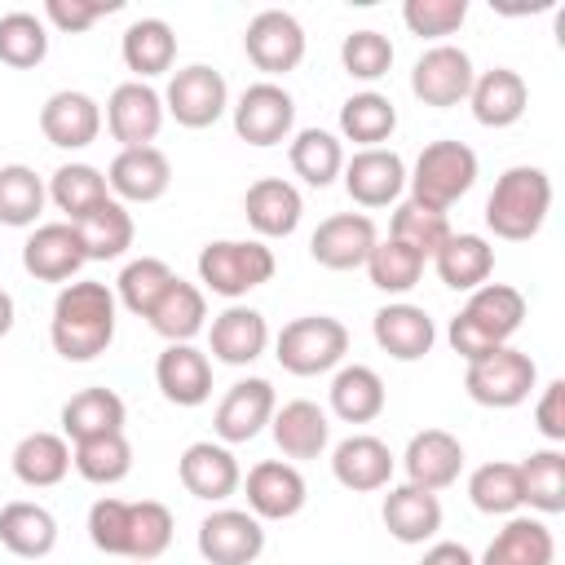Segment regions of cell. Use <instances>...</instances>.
<instances>
[{
  "label": "cell",
  "instance_id": "obj_21",
  "mask_svg": "<svg viewBox=\"0 0 565 565\" xmlns=\"http://www.w3.org/2000/svg\"><path fill=\"white\" fill-rule=\"evenodd\" d=\"M106 185H110V199L119 203H154L172 185V163L159 146L119 150L106 168Z\"/></svg>",
  "mask_w": 565,
  "mask_h": 565
},
{
  "label": "cell",
  "instance_id": "obj_19",
  "mask_svg": "<svg viewBox=\"0 0 565 565\" xmlns=\"http://www.w3.org/2000/svg\"><path fill=\"white\" fill-rule=\"evenodd\" d=\"M344 190L358 207H388L402 199L406 190V163L397 150H358L353 159H344Z\"/></svg>",
  "mask_w": 565,
  "mask_h": 565
},
{
  "label": "cell",
  "instance_id": "obj_4",
  "mask_svg": "<svg viewBox=\"0 0 565 565\" xmlns=\"http://www.w3.org/2000/svg\"><path fill=\"white\" fill-rule=\"evenodd\" d=\"M547 212H552V177L534 163H516L494 181L486 199V230L503 243H525L543 230Z\"/></svg>",
  "mask_w": 565,
  "mask_h": 565
},
{
  "label": "cell",
  "instance_id": "obj_54",
  "mask_svg": "<svg viewBox=\"0 0 565 565\" xmlns=\"http://www.w3.org/2000/svg\"><path fill=\"white\" fill-rule=\"evenodd\" d=\"M119 9H124V0H44V18L66 35H79Z\"/></svg>",
  "mask_w": 565,
  "mask_h": 565
},
{
  "label": "cell",
  "instance_id": "obj_16",
  "mask_svg": "<svg viewBox=\"0 0 565 565\" xmlns=\"http://www.w3.org/2000/svg\"><path fill=\"white\" fill-rule=\"evenodd\" d=\"M106 128L119 141V150L154 146V137L163 128V97L141 79L119 84L110 93V102H106Z\"/></svg>",
  "mask_w": 565,
  "mask_h": 565
},
{
  "label": "cell",
  "instance_id": "obj_43",
  "mask_svg": "<svg viewBox=\"0 0 565 565\" xmlns=\"http://www.w3.org/2000/svg\"><path fill=\"white\" fill-rule=\"evenodd\" d=\"M516 468H521L525 503H530L534 512H543V516L565 512V450H561V446L530 450Z\"/></svg>",
  "mask_w": 565,
  "mask_h": 565
},
{
  "label": "cell",
  "instance_id": "obj_47",
  "mask_svg": "<svg viewBox=\"0 0 565 565\" xmlns=\"http://www.w3.org/2000/svg\"><path fill=\"white\" fill-rule=\"evenodd\" d=\"M71 468L93 481V486H115L132 472V441L124 433H106V437H88V441H75L71 450Z\"/></svg>",
  "mask_w": 565,
  "mask_h": 565
},
{
  "label": "cell",
  "instance_id": "obj_26",
  "mask_svg": "<svg viewBox=\"0 0 565 565\" xmlns=\"http://www.w3.org/2000/svg\"><path fill=\"white\" fill-rule=\"evenodd\" d=\"M468 106H472V119L481 128H512L530 106V88L512 66H490L472 79Z\"/></svg>",
  "mask_w": 565,
  "mask_h": 565
},
{
  "label": "cell",
  "instance_id": "obj_25",
  "mask_svg": "<svg viewBox=\"0 0 565 565\" xmlns=\"http://www.w3.org/2000/svg\"><path fill=\"white\" fill-rule=\"evenodd\" d=\"M393 450L380 441V437H371V433H353V437H344L335 450H331V472H335V481L344 486V490H353V494H371V490H384L388 481H393Z\"/></svg>",
  "mask_w": 565,
  "mask_h": 565
},
{
  "label": "cell",
  "instance_id": "obj_9",
  "mask_svg": "<svg viewBox=\"0 0 565 565\" xmlns=\"http://www.w3.org/2000/svg\"><path fill=\"white\" fill-rule=\"evenodd\" d=\"M230 110H234V132H238V141L260 146V150L287 141L291 128H296V102H291V93H287L282 84H274V79L247 84Z\"/></svg>",
  "mask_w": 565,
  "mask_h": 565
},
{
  "label": "cell",
  "instance_id": "obj_39",
  "mask_svg": "<svg viewBox=\"0 0 565 565\" xmlns=\"http://www.w3.org/2000/svg\"><path fill=\"white\" fill-rule=\"evenodd\" d=\"M13 477L31 490H49L71 472V446L62 433H26L13 446Z\"/></svg>",
  "mask_w": 565,
  "mask_h": 565
},
{
  "label": "cell",
  "instance_id": "obj_8",
  "mask_svg": "<svg viewBox=\"0 0 565 565\" xmlns=\"http://www.w3.org/2000/svg\"><path fill=\"white\" fill-rule=\"evenodd\" d=\"M534 384H539L534 358L521 353V349H512V344H503V349H494V353L468 362V371H463L468 397H472L477 406H490V411H512V406H521V402L534 393Z\"/></svg>",
  "mask_w": 565,
  "mask_h": 565
},
{
  "label": "cell",
  "instance_id": "obj_37",
  "mask_svg": "<svg viewBox=\"0 0 565 565\" xmlns=\"http://www.w3.org/2000/svg\"><path fill=\"white\" fill-rule=\"evenodd\" d=\"M150 331L163 335L168 344H190L203 327H207V300H203V287L185 282V278H172V287L163 291V300L150 309Z\"/></svg>",
  "mask_w": 565,
  "mask_h": 565
},
{
  "label": "cell",
  "instance_id": "obj_48",
  "mask_svg": "<svg viewBox=\"0 0 565 565\" xmlns=\"http://www.w3.org/2000/svg\"><path fill=\"white\" fill-rule=\"evenodd\" d=\"M44 199H49V190L35 177V168H26V163L0 168V225H9V230L35 225L44 212Z\"/></svg>",
  "mask_w": 565,
  "mask_h": 565
},
{
  "label": "cell",
  "instance_id": "obj_28",
  "mask_svg": "<svg viewBox=\"0 0 565 565\" xmlns=\"http://www.w3.org/2000/svg\"><path fill=\"white\" fill-rule=\"evenodd\" d=\"M243 212H247V225L260 234V238H287L296 234L300 216H305V203H300V190L282 177H260L247 185L243 194Z\"/></svg>",
  "mask_w": 565,
  "mask_h": 565
},
{
  "label": "cell",
  "instance_id": "obj_7",
  "mask_svg": "<svg viewBox=\"0 0 565 565\" xmlns=\"http://www.w3.org/2000/svg\"><path fill=\"white\" fill-rule=\"evenodd\" d=\"M344 353H349V327L331 313L291 318L274 340V358L291 375H327L344 362Z\"/></svg>",
  "mask_w": 565,
  "mask_h": 565
},
{
  "label": "cell",
  "instance_id": "obj_38",
  "mask_svg": "<svg viewBox=\"0 0 565 565\" xmlns=\"http://www.w3.org/2000/svg\"><path fill=\"white\" fill-rule=\"evenodd\" d=\"M327 393H331L335 419H344V424H371V419H380V411H384V402H388L380 371H371V366H362V362L340 366V371L331 375V388H327Z\"/></svg>",
  "mask_w": 565,
  "mask_h": 565
},
{
  "label": "cell",
  "instance_id": "obj_27",
  "mask_svg": "<svg viewBox=\"0 0 565 565\" xmlns=\"http://www.w3.org/2000/svg\"><path fill=\"white\" fill-rule=\"evenodd\" d=\"M207 344H212V358L225 362V366H247L265 353L269 344V322L260 309L252 305H230L212 318V331H207Z\"/></svg>",
  "mask_w": 565,
  "mask_h": 565
},
{
  "label": "cell",
  "instance_id": "obj_1",
  "mask_svg": "<svg viewBox=\"0 0 565 565\" xmlns=\"http://www.w3.org/2000/svg\"><path fill=\"white\" fill-rule=\"evenodd\" d=\"M115 313H119V300L106 282H93V278L66 282L53 300L49 340L66 362H93L115 340Z\"/></svg>",
  "mask_w": 565,
  "mask_h": 565
},
{
  "label": "cell",
  "instance_id": "obj_2",
  "mask_svg": "<svg viewBox=\"0 0 565 565\" xmlns=\"http://www.w3.org/2000/svg\"><path fill=\"white\" fill-rule=\"evenodd\" d=\"M88 539L106 556H128L137 565H150L172 543V512L159 499H97L88 508Z\"/></svg>",
  "mask_w": 565,
  "mask_h": 565
},
{
  "label": "cell",
  "instance_id": "obj_20",
  "mask_svg": "<svg viewBox=\"0 0 565 565\" xmlns=\"http://www.w3.org/2000/svg\"><path fill=\"white\" fill-rule=\"evenodd\" d=\"M177 477H181L185 494H194L203 503H221L243 486L238 459L221 441H190L181 450V459H177Z\"/></svg>",
  "mask_w": 565,
  "mask_h": 565
},
{
  "label": "cell",
  "instance_id": "obj_44",
  "mask_svg": "<svg viewBox=\"0 0 565 565\" xmlns=\"http://www.w3.org/2000/svg\"><path fill=\"white\" fill-rule=\"evenodd\" d=\"M468 499L477 512L486 516H516L525 508V490H521V468L508 459H490L468 477Z\"/></svg>",
  "mask_w": 565,
  "mask_h": 565
},
{
  "label": "cell",
  "instance_id": "obj_11",
  "mask_svg": "<svg viewBox=\"0 0 565 565\" xmlns=\"http://www.w3.org/2000/svg\"><path fill=\"white\" fill-rule=\"evenodd\" d=\"M247 62L265 75H287L305 62V26L287 9H260L243 31Z\"/></svg>",
  "mask_w": 565,
  "mask_h": 565
},
{
  "label": "cell",
  "instance_id": "obj_34",
  "mask_svg": "<svg viewBox=\"0 0 565 565\" xmlns=\"http://www.w3.org/2000/svg\"><path fill=\"white\" fill-rule=\"evenodd\" d=\"M433 265H437V278L450 291H477L494 274V247L481 234H450L433 252Z\"/></svg>",
  "mask_w": 565,
  "mask_h": 565
},
{
  "label": "cell",
  "instance_id": "obj_33",
  "mask_svg": "<svg viewBox=\"0 0 565 565\" xmlns=\"http://www.w3.org/2000/svg\"><path fill=\"white\" fill-rule=\"evenodd\" d=\"M556 561V539L547 521L539 516H508L503 530L490 539L486 556L477 565H552Z\"/></svg>",
  "mask_w": 565,
  "mask_h": 565
},
{
  "label": "cell",
  "instance_id": "obj_35",
  "mask_svg": "<svg viewBox=\"0 0 565 565\" xmlns=\"http://www.w3.org/2000/svg\"><path fill=\"white\" fill-rule=\"evenodd\" d=\"M124 419H128V406L115 388H79L62 406V437L66 441H88V437L124 433Z\"/></svg>",
  "mask_w": 565,
  "mask_h": 565
},
{
  "label": "cell",
  "instance_id": "obj_55",
  "mask_svg": "<svg viewBox=\"0 0 565 565\" xmlns=\"http://www.w3.org/2000/svg\"><path fill=\"white\" fill-rule=\"evenodd\" d=\"M534 428H539L552 446L565 441V380H552V384L543 388V397H539V406H534Z\"/></svg>",
  "mask_w": 565,
  "mask_h": 565
},
{
  "label": "cell",
  "instance_id": "obj_42",
  "mask_svg": "<svg viewBox=\"0 0 565 565\" xmlns=\"http://www.w3.org/2000/svg\"><path fill=\"white\" fill-rule=\"evenodd\" d=\"M49 199L57 212H66V221L75 225L79 216H88L93 207H102L110 199V185H106V172L93 168V163H62L53 177H49Z\"/></svg>",
  "mask_w": 565,
  "mask_h": 565
},
{
  "label": "cell",
  "instance_id": "obj_51",
  "mask_svg": "<svg viewBox=\"0 0 565 565\" xmlns=\"http://www.w3.org/2000/svg\"><path fill=\"white\" fill-rule=\"evenodd\" d=\"M455 230H450V221H446V212H437V207H424V203H415V199H406V203H397V212H393V225H388V238H397V243H406L411 252H419L424 260L450 238Z\"/></svg>",
  "mask_w": 565,
  "mask_h": 565
},
{
  "label": "cell",
  "instance_id": "obj_14",
  "mask_svg": "<svg viewBox=\"0 0 565 565\" xmlns=\"http://www.w3.org/2000/svg\"><path fill=\"white\" fill-rule=\"evenodd\" d=\"M274 411H278L274 384L260 380V375H247V380L225 388V397L212 415V433H216L221 446H243V441L260 437V428L274 419Z\"/></svg>",
  "mask_w": 565,
  "mask_h": 565
},
{
  "label": "cell",
  "instance_id": "obj_46",
  "mask_svg": "<svg viewBox=\"0 0 565 565\" xmlns=\"http://www.w3.org/2000/svg\"><path fill=\"white\" fill-rule=\"evenodd\" d=\"M172 265L159 260V256H137L119 269V282H115V300L137 313V318H150V309L163 300V291L172 287Z\"/></svg>",
  "mask_w": 565,
  "mask_h": 565
},
{
  "label": "cell",
  "instance_id": "obj_15",
  "mask_svg": "<svg viewBox=\"0 0 565 565\" xmlns=\"http://www.w3.org/2000/svg\"><path fill=\"white\" fill-rule=\"evenodd\" d=\"M380 243L375 234V221L366 212H335L327 221H318L313 238H309V256L322 265V269H335V274H349V269H362L371 247Z\"/></svg>",
  "mask_w": 565,
  "mask_h": 565
},
{
  "label": "cell",
  "instance_id": "obj_31",
  "mask_svg": "<svg viewBox=\"0 0 565 565\" xmlns=\"http://www.w3.org/2000/svg\"><path fill=\"white\" fill-rule=\"evenodd\" d=\"M380 516H384V530L397 543H428L441 530V499L433 490H419V486L402 481L384 494Z\"/></svg>",
  "mask_w": 565,
  "mask_h": 565
},
{
  "label": "cell",
  "instance_id": "obj_36",
  "mask_svg": "<svg viewBox=\"0 0 565 565\" xmlns=\"http://www.w3.org/2000/svg\"><path fill=\"white\" fill-rule=\"evenodd\" d=\"M119 53H124V66L146 84V79L172 71V62H177V31L163 18H137L124 31Z\"/></svg>",
  "mask_w": 565,
  "mask_h": 565
},
{
  "label": "cell",
  "instance_id": "obj_49",
  "mask_svg": "<svg viewBox=\"0 0 565 565\" xmlns=\"http://www.w3.org/2000/svg\"><path fill=\"white\" fill-rule=\"evenodd\" d=\"M44 57H49V26L26 9L4 13L0 18V62L13 71H31Z\"/></svg>",
  "mask_w": 565,
  "mask_h": 565
},
{
  "label": "cell",
  "instance_id": "obj_6",
  "mask_svg": "<svg viewBox=\"0 0 565 565\" xmlns=\"http://www.w3.org/2000/svg\"><path fill=\"white\" fill-rule=\"evenodd\" d=\"M274 269L278 260L260 238H216L199 252V282L225 300H243L247 291L265 287Z\"/></svg>",
  "mask_w": 565,
  "mask_h": 565
},
{
  "label": "cell",
  "instance_id": "obj_50",
  "mask_svg": "<svg viewBox=\"0 0 565 565\" xmlns=\"http://www.w3.org/2000/svg\"><path fill=\"white\" fill-rule=\"evenodd\" d=\"M366 274H371V287H380L384 296H406V291L424 278V256L411 252V247L397 243V238H384V243L371 247Z\"/></svg>",
  "mask_w": 565,
  "mask_h": 565
},
{
  "label": "cell",
  "instance_id": "obj_5",
  "mask_svg": "<svg viewBox=\"0 0 565 565\" xmlns=\"http://www.w3.org/2000/svg\"><path fill=\"white\" fill-rule=\"evenodd\" d=\"M406 185H411V199L424 203V207H437V212H450L472 185H477V150L455 141V137H441V141H428L415 159V168L406 172Z\"/></svg>",
  "mask_w": 565,
  "mask_h": 565
},
{
  "label": "cell",
  "instance_id": "obj_24",
  "mask_svg": "<svg viewBox=\"0 0 565 565\" xmlns=\"http://www.w3.org/2000/svg\"><path fill=\"white\" fill-rule=\"evenodd\" d=\"M371 335H375V344H380L388 358H397V362H419V358L433 353V344H437V327H433L428 309H419V305H411V300H393V305L375 309Z\"/></svg>",
  "mask_w": 565,
  "mask_h": 565
},
{
  "label": "cell",
  "instance_id": "obj_56",
  "mask_svg": "<svg viewBox=\"0 0 565 565\" xmlns=\"http://www.w3.org/2000/svg\"><path fill=\"white\" fill-rule=\"evenodd\" d=\"M419 565H477V556H472L463 543L441 539V543H433V547L424 552V561H419Z\"/></svg>",
  "mask_w": 565,
  "mask_h": 565
},
{
  "label": "cell",
  "instance_id": "obj_13",
  "mask_svg": "<svg viewBox=\"0 0 565 565\" xmlns=\"http://www.w3.org/2000/svg\"><path fill=\"white\" fill-rule=\"evenodd\" d=\"M265 552V525L247 508H216L199 521V556L207 565H252Z\"/></svg>",
  "mask_w": 565,
  "mask_h": 565
},
{
  "label": "cell",
  "instance_id": "obj_53",
  "mask_svg": "<svg viewBox=\"0 0 565 565\" xmlns=\"http://www.w3.org/2000/svg\"><path fill=\"white\" fill-rule=\"evenodd\" d=\"M463 18H468V0H406L402 4V22L419 40L455 35L463 26Z\"/></svg>",
  "mask_w": 565,
  "mask_h": 565
},
{
  "label": "cell",
  "instance_id": "obj_57",
  "mask_svg": "<svg viewBox=\"0 0 565 565\" xmlns=\"http://www.w3.org/2000/svg\"><path fill=\"white\" fill-rule=\"evenodd\" d=\"M13 331V296L0 287V340Z\"/></svg>",
  "mask_w": 565,
  "mask_h": 565
},
{
  "label": "cell",
  "instance_id": "obj_52",
  "mask_svg": "<svg viewBox=\"0 0 565 565\" xmlns=\"http://www.w3.org/2000/svg\"><path fill=\"white\" fill-rule=\"evenodd\" d=\"M340 62H344V71H349L353 79L375 84V79H384L388 66H393V44H388V35H380V31H349L344 44H340Z\"/></svg>",
  "mask_w": 565,
  "mask_h": 565
},
{
  "label": "cell",
  "instance_id": "obj_32",
  "mask_svg": "<svg viewBox=\"0 0 565 565\" xmlns=\"http://www.w3.org/2000/svg\"><path fill=\"white\" fill-rule=\"evenodd\" d=\"M0 547L22 561H44L57 547V521L44 503L13 499L0 508Z\"/></svg>",
  "mask_w": 565,
  "mask_h": 565
},
{
  "label": "cell",
  "instance_id": "obj_40",
  "mask_svg": "<svg viewBox=\"0 0 565 565\" xmlns=\"http://www.w3.org/2000/svg\"><path fill=\"white\" fill-rule=\"evenodd\" d=\"M75 234H79V247L88 260H119L128 247H132V212L119 203V199H106L102 207H93L88 216L75 221Z\"/></svg>",
  "mask_w": 565,
  "mask_h": 565
},
{
  "label": "cell",
  "instance_id": "obj_3",
  "mask_svg": "<svg viewBox=\"0 0 565 565\" xmlns=\"http://www.w3.org/2000/svg\"><path fill=\"white\" fill-rule=\"evenodd\" d=\"M525 322V296L508 282H481L477 291H468V305L450 318V349L463 362H477L494 349H503Z\"/></svg>",
  "mask_w": 565,
  "mask_h": 565
},
{
  "label": "cell",
  "instance_id": "obj_29",
  "mask_svg": "<svg viewBox=\"0 0 565 565\" xmlns=\"http://www.w3.org/2000/svg\"><path fill=\"white\" fill-rule=\"evenodd\" d=\"M154 384L172 406H203L212 397V362L194 344H168L154 362Z\"/></svg>",
  "mask_w": 565,
  "mask_h": 565
},
{
  "label": "cell",
  "instance_id": "obj_41",
  "mask_svg": "<svg viewBox=\"0 0 565 565\" xmlns=\"http://www.w3.org/2000/svg\"><path fill=\"white\" fill-rule=\"evenodd\" d=\"M287 159H291V172L313 190H327L344 172V146L327 128H300L287 146Z\"/></svg>",
  "mask_w": 565,
  "mask_h": 565
},
{
  "label": "cell",
  "instance_id": "obj_30",
  "mask_svg": "<svg viewBox=\"0 0 565 565\" xmlns=\"http://www.w3.org/2000/svg\"><path fill=\"white\" fill-rule=\"evenodd\" d=\"M269 433L278 441V450L287 459H318L331 441V419L318 402L309 397H296V402H282L269 419Z\"/></svg>",
  "mask_w": 565,
  "mask_h": 565
},
{
  "label": "cell",
  "instance_id": "obj_23",
  "mask_svg": "<svg viewBox=\"0 0 565 565\" xmlns=\"http://www.w3.org/2000/svg\"><path fill=\"white\" fill-rule=\"evenodd\" d=\"M40 132L57 150H84L102 132V106L79 88H62L40 106Z\"/></svg>",
  "mask_w": 565,
  "mask_h": 565
},
{
  "label": "cell",
  "instance_id": "obj_10",
  "mask_svg": "<svg viewBox=\"0 0 565 565\" xmlns=\"http://www.w3.org/2000/svg\"><path fill=\"white\" fill-rule=\"evenodd\" d=\"M225 110H230V84H225L221 71L194 62V66H181L168 79L163 115H172L181 128H212Z\"/></svg>",
  "mask_w": 565,
  "mask_h": 565
},
{
  "label": "cell",
  "instance_id": "obj_18",
  "mask_svg": "<svg viewBox=\"0 0 565 565\" xmlns=\"http://www.w3.org/2000/svg\"><path fill=\"white\" fill-rule=\"evenodd\" d=\"M243 490H247V512L256 521H287L309 499V486H305L300 468L287 463V459H260L247 472V486Z\"/></svg>",
  "mask_w": 565,
  "mask_h": 565
},
{
  "label": "cell",
  "instance_id": "obj_17",
  "mask_svg": "<svg viewBox=\"0 0 565 565\" xmlns=\"http://www.w3.org/2000/svg\"><path fill=\"white\" fill-rule=\"evenodd\" d=\"M84 247H79V234L71 221H49V225H35L22 243V269L35 278V282H71L84 265Z\"/></svg>",
  "mask_w": 565,
  "mask_h": 565
},
{
  "label": "cell",
  "instance_id": "obj_12",
  "mask_svg": "<svg viewBox=\"0 0 565 565\" xmlns=\"http://www.w3.org/2000/svg\"><path fill=\"white\" fill-rule=\"evenodd\" d=\"M472 79H477L472 57L459 44H433L419 53V62L411 71V93L433 110H450V106L468 102Z\"/></svg>",
  "mask_w": 565,
  "mask_h": 565
},
{
  "label": "cell",
  "instance_id": "obj_45",
  "mask_svg": "<svg viewBox=\"0 0 565 565\" xmlns=\"http://www.w3.org/2000/svg\"><path fill=\"white\" fill-rule=\"evenodd\" d=\"M393 128H397V106L384 93L366 88V93L344 97V106H340V132L349 141H358L362 150H375L380 141H388Z\"/></svg>",
  "mask_w": 565,
  "mask_h": 565
},
{
  "label": "cell",
  "instance_id": "obj_22",
  "mask_svg": "<svg viewBox=\"0 0 565 565\" xmlns=\"http://www.w3.org/2000/svg\"><path fill=\"white\" fill-rule=\"evenodd\" d=\"M402 468H406V481L419 486V490H446L459 481L463 472V446L455 433L446 428H424L406 441V455H402Z\"/></svg>",
  "mask_w": 565,
  "mask_h": 565
}]
</instances>
